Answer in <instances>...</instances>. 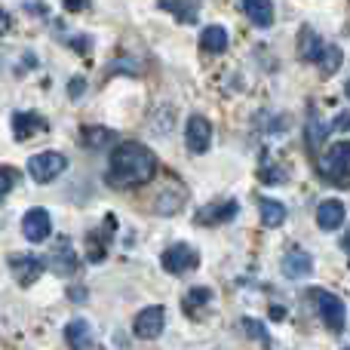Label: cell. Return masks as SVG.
<instances>
[{
  "instance_id": "1",
  "label": "cell",
  "mask_w": 350,
  "mask_h": 350,
  "mask_svg": "<svg viewBox=\"0 0 350 350\" xmlns=\"http://www.w3.org/2000/svg\"><path fill=\"white\" fill-rule=\"evenodd\" d=\"M157 172V157L151 148L142 142H123L111 151V166H108V181L114 187H139L148 185Z\"/></svg>"
},
{
  "instance_id": "2",
  "label": "cell",
  "mask_w": 350,
  "mask_h": 350,
  "mask_svg": "<svg viewBox=\"0 0 350 350\" xmlns=\"http://www.w3.org/2000/svg\"><path fill=\"white\" fill-rule=\"evenodd\" d=\"M320 175L329 181V185L338 187H350V142H338L332 145L317 163Z\"/></svg>"
},
{
  "instance_id": "3",
  "label": "cell",
  "mask_w": 350,
  "mask_h": 350,
  "mask_svg": "<svg viewBox=\"0 0 350 350\" xmlns=\"http://www.w3.org/2000/svg\"><path fill=\"white\" fill-rule=\"evenodd\" d=\"M310 301L317 304V310H320V317H323L329 332H345L347 310H345V301H341L338 295H332V292H326V289H310Z\"/></svg>"
},
{
  "instance_id": "4",
  "label": "cell",
  "mask_w": 350,
  "mask_h": 350,
  "mask_svg": "<svg viewBox=\"0 0 350 350\" xmlns=\"http://www.w3.org/2000/svg\"><path fill=\"white\" fill-rule=\"evenodd\" d=\"M65 170H68V157L59 151H43V154H34V157L28 160V172L34 181H53Z\"/></svg>"
},
{
  "instance_id": "5",
  "label": "cell",
  "mask_w": 350,
  "mask_h": 350,
  "mask_svg": "<svg viewBox=\"0 0 350 350\" xmlns=\"http://www.w3.org/2000/svg\"><path fill=\"white\" fill-rule=\"evenodd\" d=\"M185 142H187V151L191 154H206L212 145V123L206 117L193 114L185 126Z\"/></svg>"
},
{
  "instance_id": "6",
  "label": "cell",
  "mask_w": 350,
  "mask_h": 350,
  "mask_svg": "<svg viewBox=\"0 0 350 350\" xmlns=\"http://www.w3.org/2000/svg\"><path fill=\"white\" fill-rule=\"evenodd\" d=\"M163 326H166V310L160 308V304H151V308H145L139 317H135V335L145 341L160 338Z\"/></svg>"
},
{
  "instance_id": "7",
  "label": "cell",
  "mask_w": 350,
  "mask_h": 350,
  "mask_svg": "<svg viewBox=\"0 0 350 350\" xmlns=\"http://www.w3.org/2000/svg\"><path fill=\"white\" fill-rule=\"evenodd\" d=\"M22 234H25V240H31V243L49 240V234H53V218H49V212H46V209H31V212H25V218H22Z\"/></svg>"
},
{
  "instance_id": "8",
  "label": "cell",
  "mask_w": 350,
  "mask_h": 350,
  "mask_svg": "<svg viewBox=\"0 0 350 350\" xmlns=\"http://www.w3.org/2000/svg\"><path fill=\"white\" fill-rule=\"evenodd\" d=\"M43 267L46 265H43L37 255H22L18 252V255H12L10 258V271H12V277H16L18 286H31L43 273Z\"/></svg>"
},
{
  "instance_id": "9",
  "label": "cell",
  "mask_w": 350,
  "mask_h": 350,
  "mask_svg": "<svg viewBox=\"0 0 350 350\" xmlns=\"http://www.w3.org/2000/svg\"><path fill=\"white\" fill-rule=\"evenodd\" d=\"M200 265V258H197V252H193L187 243H175V246H170L163 252V267L170 273H185V271H191V267H197Z\"/></svg>"
},
{
  "instance_id": "10",
  "label": "cell",
  "mask_w": 350,
  "mask_h": 350,
  "mask_svg": "<svg viewBox=\"0 0 350 350\" xmlns=\"http://www.w3.org/2000/svg\"><path fill=\"white\" fill-rule=\"evenodd\" d=\"M12 129H16V139L25 142L37 133H46L49 123L43 120L40 114H34V111H16V114H12Z\"/></svg>"
},
{
  "instance_id": "11",
  "label": "cell",
  "mask_w": 350,
  "mask_h": 350,
  "mask_svg": "<svg viewBox=\"0 0 350 350\" xmlns=\"http://www.w3.org/2000/svg\"><path fill=\"white\" fill-rule=\"evenodd\" d=\"M314 271V258H310L304 249H292V252H286V258H283V273L289 280H301V277H308V273Z\"/></svg>"
},
{
  "instance_id": "12",
  "label": "cell",
  "mask_w": 350,
  "mask_h": 350,
  "mask_svg": "<svg viewBox=\"0 0 350 350\" xmlns=\"http://www.w3.org/2000/svg\"><path fill=\"white\" fill-rule=\"evenodd\" d=\"M345 221V203L341 200H323L320 209H317V224L323 230H338Z\"/></svg>"
},
{
  "instance_id": "13",
  "label": "cell",
  "mask_w": 350,
  "mask_h": 350,
  "mask_svg": "<svg viewBox=\"0 0 350 350\" xmlns=\"http://www.w3.org/2000/svg\"><path fill=\"white\" fill-rule=\"evenodd\" d=\"M243 12L249 16V22L258 28H271L273 25V3L271 0H240Z\"/></svg>"
},
{
  "instance_id": "14",
  "label": "cell",
  "mask_w": 350,
  "mask_h": 350,
  "mask_svg": "<svg viewBox=\"0 0 350 350\" xmlns=\"http://www.w3.org/2000/svg\"><path fill=\"white\" fill-rule=\"evenodd\" d=\"M49 267H53L59 277H68V273L77 271V255H74V249L68 246V240H62L59 246L53 249V255H49Z\"/></svg>"
},
{
  "instance_id": "15",
  "label": "cell",
  "mask_w": 350,
  "mask_h": 350,
  "mask_svg": "<svg viewBox=\"0 0 350 350\" xmlns=\"http://www.w3.org/2000/svg\"><path fill=\"white\" fill-rule=\"evenodd\" d=\"M237 209H240V206H237L234 200H224V203H212V206H206V209L200 212L197 221H200V224H221V221H230V218L237 215Z\"/></svg>"
},
{
  "instance_id": "16",
  "label": "cell",
  "mask_w": 350,
  "mask_h": 350,
  "mask_svg": "<svg viewBox=\"0 0 350 350\" xmlns=\"http://www.w3.org/2000/svg\"><path fill=\"white\" fill-rule=\"evenodd\" d=\"M65 341L71 347H96V338H92V326L86 320H71L65 326Z\"/></svg>"
},
{
  "instance_id": "17",
  "label": "cell",
  "mask_w": 350,
  "mask_h": 350,
  "mask_svg": "<svg viewBox=\"0 0 350 350\" xmlns=\"http://www.w3.org/2000/svg\"><path fill=\"white\" fill-rule=\"evenodd\" d=\"M114 139H117V135L111 133L108 126H83V129H80V145H83V148H92V151L114 145Z\"/></svg>"
},
{
  "instance_id": "18",
  "label": "cell",
  "mask_w": 350,
  "mask_h": 350,
  "mask_svg": "<svg viewBox=\"0 0 350 350\" xmlns=\"http://www.w3.org/2000/svg\"><path fill=\"white\" fill-rule=\"evenodd\" d=\"M200 46H203V53H224V49H228V31H224L221 25H209V28H203V34H200Z\"/></svg>"
},
{
  "instance_id": "19",
  "label": "cell",
  "mask_w": 350,
  "mask_h": 350,
  "mask_svg": "<svg viewBox=\"0 0 350 350\" xmlns=\"http://www.w3.org/2000/svg\"><path fill=\"white\" fill-rule=\"evenodd\" d=\"M323 40L320 34H314L310 28H301V43H298V53H301L304 62H320L323 59Z\"/></svg>"
},
{
  "instance_id": "20",
  "label": "cell",
  "mask_w": 350,
  "mask_h": 350,
  "mask_svg": "<svg viewBox=\"0 0 350 350\" xmlns=\"http://www.w3.org/2000/svg\"><path fill=\"white\" fill-rule=\"evenodd\" d=\"M261 221L267 228H280L286 221V206L277 203V200H261Z\"/></svg>"
},
{
  "instance_id": "21",
  "label": "cell",
  "mask_w": 350,
  "mask_h": 350,
  "mask_svg": "<svg viewBox=\"0 0 350 350\" xmlns=\"http://www.w3.org/2000/svg\"><path fill=\"white\" fill-rule=\"evenodd\" d=\"M163 10H172L178 22H197V0H163Z\"/></svg>"
},
{
  "instance_id": "22",
  "label": "cell",
  "mask_w": 350,
  "mask_h": 350,
  "mask_svg": "<svg viewBox=\"0 0 350 350\" xmlns=\"http://www.w3.org/2000/svg\"><path fill=\"white\" fill-rule=\"evenodd\" d=\"M212 298H215V295H212L209 289H191V292L185 295V310H187L191 317H197L200 310L206 308V304H212Z\"/></svg>"
},
{
  "instance_id": "23",
  "label": "cell",
  "mask_w": 350,
  "mask_h": 350,
  "mask_svg": "<svg viewBox=\"0 0 350 350\" xmlns=\"http://www.w3.org/2000/svg\"><path fill=\"white\" fill-rule=\"evenodd\" d=\"M240 326L246 329V335H252V338H258V341H265V345H271V335H267L265 323H258V320H252V317H246Z\"/></svg>"
},
{
  "instance_id": "24",
  "label": "cell",
  "mask_w": 350,
  "mask_h": 350,
  "mask_svg": "<svg viewBox=\"0 0 350 350\" xmlns=\"http://www.w3.org/2000/svg\"><path fill=\"white\" fill-rule=\"evenodd\" d=\"M320 65H323V74H332V71H338V65H341V53L335 46H326L323 49V59H320Z\"/></svg>"
},
{
  "instance_id": "25",
  "label": "cell",
  "mask_w": 350,
  "mask_h": 350,
  "mask_svg": "<svg viewBox=\"0 0 350 350\" xmlns=\"http://www.w3.org/2000/svg\"><path fill=\"white\" fill-rule=\"evenodd\" d=\"M323 139H326V126H323L320 120H310L308 123V145H310V151H317V148L323 145Z\"/></svg>"
},
{
  "instance_id": "26",
  "label": "cell",
  "mask_w": 350,
  "mask_h": 350,
  "mask_svg": "<svg viewBox=\"0 0 350 350\" xmlns=\"http://www.w3.org/2000/svg\"><path fill=\"white\" fill-rule=\"evenodd\" d=\"M16 181H18V172L12 170V166H0V200L16 187Z\"/></svg>"
},
{
  "instance_id": "27",
  "label": "cell",
  "mask_w": 350,
  "mask_h": 350,
  "mask_svg": "<svg viewBox=\"0 0 350 350\" xmlns=\"http://www.w3.org/2000/svg\"><path fill=\"white\" fill-rule=\"evenodd\" d=\"M83 90H86V80H83V77H74V80H71V96H74V98L83 96Z\"/></svg>"
},
{
  "instance_id": "28",
  "label": "cell",
  "mask_w": 350,
  "mask_h": 350,
  "mask_svg": "<svg viewBox=\"0 0 350 350\" xmlns=\"http://www.w3.org/2000/svg\"><path fill=\"white\" fill-rule=\"evenodd\" d=\"M65 3V10L68 12H80V10H86V0H62Z\"/></svg>"
},
{
  "instance_id": "29",
  "label": "cell",
  "mask_w": 350,
  "mask_h": 350,
  "mask_svg": "<svg viewBox=\"0 0 350 350\" xmlns=\"http://www.w3.org/2000/svg\"><path fill=\"white\" fill-rule=\"evenodd\" d=\"M10 28H12V18L6 16V10H0V34H10Z\"/></svg>"
},
{
  "instance_id": "30",
  "label": "cell",
  "mask_w": 350,
  "mask_h": 350,
  "mask_svg": "<svg viewBox=\"0 0 350 350\" xmlns=\"http://www.w3.org/2000/svg\"><path fill=\"white\" fill-rule=\"evenodd\" d=\"M335 129H350V114H341L338 120H335Z\"/></svg>"
},
{
  "instance_id": "31",
  "label": "cell",
  "mask_w": 350,
  "mask_h": 350,
  "mask_svg": "<svg viewBox=\"0 0 350 350\" xmlns=\"http://www.w3.org/2000/svg\"><path fill=\"white\" fill-rule=\"evenodd\" d=\"M341 246H345V252L350 255V230H347V234H345V240H341Z\"/></svg>"
},
{
  "instance_id": "32",
  "label": "cell",
  "mask_w": 350,
  "mask_h": 350,
  "mask_svg": "<svg viewBox=\"0 0 350 350\" xmlns=\"http://www.w3.org/2000/svg\"><path fill=\"white\" fill-rule=\"evenodd\" d=\"M345 90H347V96H350V80H347V86H345Z\"/></svg>"
}]
</instances>
